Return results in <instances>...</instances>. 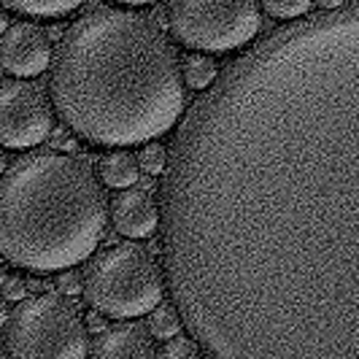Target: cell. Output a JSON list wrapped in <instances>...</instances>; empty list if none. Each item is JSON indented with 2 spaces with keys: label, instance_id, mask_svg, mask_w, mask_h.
Listing matches in <instances>:
<instances>
[{
  "label": "cell",
  "instance_id": "cell-11",
  "mask_svg": "<svg viewBox=\"0 0 359 359\" xmlns=\"http://www.w3.org/2000/svg\"><path fill=\"white\" fill-rule=\"evenodd\" d=\"M138 176H141V165L125 149L108 151L106 157L100 160V179H103L106 187L127 189V187H133L138 181Z\"/></svg>",
  "mask_w": 359,
  "mask_h": 359
},
{
  "label": "cell",
  "instance_id": "cell-16",
  "mask_svg": "<svg viewBox=\"0 0 359 359\" xmlns=\"http://www.w3.org/2000/svg\"><path fill=\"white\" fill-rule=\"evenodd\" d=\"M165 162H168V149L162 144H157V141H146L144 151L138 157V165L144 168V173H149V176H162Z\"/></svg>",
  "mask_w": 359,
  "mask_h": 359
},
{
  "label": "cell",
  "instance_id": "cell-22",
  "mask_svg": "<svg viewBox=\"0 0 359 359\" xmlns=\"http://www.w3.org/2000/svg\"><path fill=\"white\" fill-rule=\"evenodd\" d=\"M111 3H119V6H149V3H157V0H111Z\"/></svg>",
  "mask_w": 359,
  "mask_h": 359
},
{
  "label": "cell",
  "instance_id": "cell-18",
  "mask_svg": "<svg viewBox=\"0 0 359 359\" xmlns=\"http://www.w3.org/2000/svg\"><path fill=\"white\" fill-rule=\"evenodd\" d=\"M0 287H3V297H6V300H14V303H19V300L25 297V289H27V284H25V278H22V276H6Z\"/></svg>",
  "mask_w": 359,
  "mask_h": 359
},
{
  "label": "cell",
  "instance_id": "cell-27",
  "mask_svg": "<svg viewBox=\"0 0 359 359\" xmlns=\"http://www.w3.org/2000/svg\"><path fill=\"white\" fill-rule=\"evenodd\" d=\"M6 357V348H3V341H0V359Z\"/></svg>",
  "mask_w": 359,
  "mask_h": 359
},
{
  "label": "cell",
  "instance_id": "cell-12",
  "mask_svg": "<svg viewBox=\"0 0 359 359\" xmlns=\"http://www.w3.org/2000/svg\"><path fill=\"white\" fill-rule=\"evenodd\" d=\"M6 8L17 11L22 17L33 19H54L73 14L84 0H0Z\"/></svg>",
  "mask_w": 359,
  "mask_h": 359
},
{
  "label": "cell",
  "instance_id": "cell-5",
  "mask_svg": "<svg viewBox=\"0 0 359 359\" xmlns=\"http://www.w3.org/2000/svg\"><path fill=\"white\" fill-rule=\"evenodd\" d=\"M90 354L87 327L79 308L62 294L41 292L19 300L6 330V357L81 359Z\"/></svg>",
  "mask_w": 359,
  "mask_h": 359
},
{
  "label": "cell",
  "instance_id": "cell-6",
  "mask_svg": "<svg viewBox=\"0 0 359 359\" xmlns=\"http://www.w3.org/2000/svg\"><path fill=\"white\" fill-rule=\"evenodd\" d=\"M170 33L181 46L205 54L252 43L262 25L259 0H170Z\"/></svg>",
  "mask_w": 359,
  "mask_h": 359
},
{
  "label": "cell",
  "instance_id": "cell-13",
  "mask_svg": "<svg viewBox=\"0 0 359 359\" xmlns=\"http://www.w3.org/2000/svg\"><path fill=\"white\" fill-rule=\"evenodd\" d=\"M181 73H184V87L189 90H208L219 76L216 62L205 52H195L187 57V62H181Z\"/></svg>",
  "mask_w": 359,
  "mask_h": 359
},
{
  "label": "cell",
  "instance_id": "cell-10",
  "mask_svg": "<svg viewBox=\"0 0 359 359\" xmlns=\"http://www.w3.org/2000/svg\"><path fill=\"white\" fill-rule=\"evenodd\" d=\"M92 354L97 359H151L154 351V335L144 324H111L103 327Z\"/></svg>",
  "mask_w": 359,
  "mask_h": 359
},
{
  "label": "cell",
  "instance_id": "cell-2",
  "mask_svg": "<svg viewBox=\"0 0 359 359\" xmlns=\"http://www.w3.org/2000/svg\"><path fill=\"white\" fill-rule=\"evenodd\" d=\"M49 90L73 135L106 149L165 135L187 100L176 46L149 17L125 8H92L73 22Z\"/></svg>",
  "mask_w": 359,
  "mask_h": 359
},
{
  "label": "cell",
  "instance_id": "cell-25",
  "mask_svg": "<svg viewBox=\"0 0 359 359\" xmlns=\"http://www.w3.org/2000/svg\"><path fill=\"white\" fill-rule=\"evenodd\" d=\"M6 168H8V160H6V154H3V149H0V176L6 173Z\"/></svg>",
  "mask_w": 359,
  "mask_h": 359
},
{
  "label": "cell",
  "instance_id": "cell-26",
  "mask_svg": "<svg viewBox=\"0 0 359 359\" xmlns=\"http://www.w3.org/2000/svg\"><path fill=\"white\" fill-rule=\"evenodd\" d=\"M6 276H8V273H6V259H3V254H0V284H3Z\"/></svg>",
  "mask_w": 359,
  "mask_h": 359
},
{
  "label": "cell",
  "instance_id": "cell-7",
  "mask_svg": "<svg viewBox=\"0 0 359 359\" xmlns=\"http://www.w3.org/2000/svg\"><path fill=\"white\" fill-rule=\"evenodd\" d=\"M54 108L41 87L25 79L0 84V146L33 149L49 138Z\"/></svg>",
  "mask_w": 359,
  "mask_h": 359
},
{
  "label": "cell",
  "instance_id": "cell-21",
  "mask_svg": "<svg viewBox=\"0 0 359 359\" xmlns=\"http://www.w3.org/2000/svg\"><path fill=\"white\" fill-rule=\"evenodd\" d=\"M322 8H327V11H335V8H343V3L346 0H316Z\"/></svg>",
  "mask_w": 359,
  "mask_h": 359
},
{
  "label": "cell",
  "instance_id": "cell-8",
  "mask_svg": "<svg viewBox=\"0 0 359 359\" xmlns=\"http://www.w3.org/2000/svg\"><path fill=\"white\" fill-rule=\"evenodd\" d=\"M52 65L49 33L36 22H14L0 33V68L19 79L41 76Z\"/></svg>",
  "mask_w": 359,
  "mask_h": 359
},
{
  "label": "cell",
  "instance_id": "cell-20",
  "mask_svg": "<svg viewBox=\"0 0 359 359\" xmlns=\"http://www.w3.org/2000/svg\"><path fill=\"white\" fill-rule=\"evenodd\" d=\"M90 327H92V330H97V332H100L103 327H108L106 316H97V313H92V316H90Z\"/></svg>",
  "mask_w": 359,
  "mask_h": 359
},
{
  "label": "cell",
  "instance_id": "cell-3",
  "mask_svg": "<svg viewBox=\"0 0 359 359\" xmlns=\"http://www.w3.org/2000/svg\"><path fill=\"white\" fill-rule=\"evenodd\" d=\"M108 224V198L92 165L38 151L0 176V254L30 273L90 259Z\"/></svg>",
  "mask_w": 359,
  "mask_h": 359
},
{
  "label": "cell",
  "instance_id": "cell-9",
  "mask_svg": "<svg viewBox=\"0 0 359 359\" xmlns=\"http://www.w3.org/2000/svg\"><path fill=\"white\" fill-rule=\"evenodd\" d=\"M111 219L116 233L125 238H149L160 224V205L146 189H125L111 203Z\"/></svg>",
  "mask_w": 359,
  "mask_h": 359
},
{
  "label": "cell",
  "instance_id": "cell-4",
  "mask_svg": "<svg viewBox=\"0 0 359 359\" xmlns=\"http://www.w3.org/2000/svg\"><path fill=\"white\" fill-rule=\"evenodd\" d=\"M81 292L106 316L138 319L165 297V273L146 246L125 241L92 259L81 278Z\"/></svg>",
  "mask_w": 359,
  "mask_h": 359
},
{
  "label": "cell",
  "instance_id": "cell-17",
  "mask_svg": "<svg viewBox=\"0 0 359 359\" xmlns=\"http://www.w3.org/2000/svg\"><path fill=\"white\" fill-rule=\"evenodd\" d=\"M162 357H168V359H192V357H198V341H195L192 335H179V332H176L173 338H168Z\"/></svg>",
  "mask_w": 359,
  "mask_h": 359
},
{
  "label": "cell",
  "instance_id": "cell-24",
  "mask_svg": "<svg viewBox=\"0 0 359 359\" xmlns=\"http://www.w3.org/2000/svg\"><path fill=\"white\" fill-rule=\"evenodd\" d=\"M6 27H8V14H6V8L0 6V33H3Z\"/></svg>",
  "mask_w": 359,
  "mask_h": 359
},
{
  "label": "cell",
  "instance_id": "cell-14",
  "mask_svg": "<svg viewBox=\"0 0 359 359\" xmlns=\"http://www.w3.org/2000/svg\"><path fill=\"white\" fill-rule=\"evenodd\" d=\"M181 313L179 308L173 306V303H157V306L149 311V332L154 335V338H160V341H168V338H173L176 332H181Z\"/></svg>",
  "mask_w": 359,
  "mask_h": 359
},
{
  "label": "cell",
  "instance_id": "cell-15",
  "mask_svg": "<svg viewBox=\"0 0 359 359\" xmlns=\"http://www.w3.org/2000/svg\"><path fill=\"white\" fill-rule=\"evenodd\" d=\"M313 0H262V8L276 19H297L308 14Z\"/></svg>",
  "mask_w": 359,
  "mask_h": 359
},
{
  "label": "cell",
  "instance_id": "cell-1",
  "mask_svg": "<svg viewBox=\"0 0 359 359\" xmlns=\"http://www.w3.org/2000/svg\"><path fill=\"white\" fill-rule=\"evenodd\" d=\"M165 281L219 359L359 357V11L216 76L162 170Z\"/></svg>",
  "mask_w": 359,
  "mask_h": 359
},
{
  "label": "cell",
  "instance_id": "cell-19",
  "mask_svg": "<svg viewBox=\"0 0 359 359\" xmlns=\"http://www.w3.org/2000/svg\"><path fill=\"white\" fill-rule=\"evenodd\" d=\"M57 289H60L62 294H79V292H81V276H79L76 270H71V268L60 270Z\"/></svg>",
  "mask_w": 359,
  "mask_h": 359
},
{
  "label": "cell",
  "instance_id": "cell-23",
  "mask_svg": "<svg viewBox=\"0 0 359 359\" xmlns=\"http://www.w3.org/2000/svg\"><path fill=\"white\" fill-rule=\"evenodd\" d=\"M6 303H8V300H6V297H0V324H6V322H8V316H11Z\"/></svg>",
  "mask_w": 359,
  "mask_h": 359
}]
</instances>
